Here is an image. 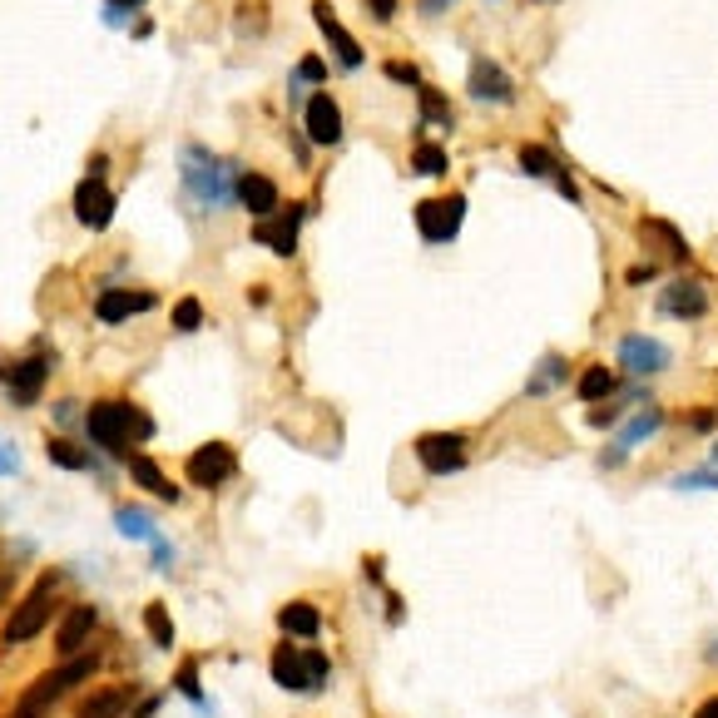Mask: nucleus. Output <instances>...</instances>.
Returning a JSON list of instances; mask_svg holds the SVG:
<instances>
[{"mask_svg":"<svg viewBox=\"0 0 718 718\" xmlns=\"http://www.w3.org/2000/svg\"><path fill=\"white\" fill-rule=\"evenodd\" d=\"M89 427V441L105 451H115V456H124L129 441H149L154 436V421L144 417L140 407H129V402H95L85 417Z\"/></svg>","mask_w":718,"mask_h":718,"instance_id":"1","label":"nucleus"},{"mask_svg":"<svg viewBox=\"0 0 718 718\" xmlns=\"http://www.w3.org/2000/svg\"><path fill=\"white\" fill-rule=\"evenodd\" d=\"M183 183H189V193L204 208H224L228 193H238L234 169H228L218 154H208L204 144H189V149H183Z\"/></svg>","mask_w":718,"mask_h":718,"instance_id":"2","label":"nucleus"},{"mask_svg":"<svg viewBox=\"0 0 718 718\" xmlns=\"http://www.w3.org/2000/svg\"><path fill=\"white\" fill-rule=\"evenodd\" d=\"M95 665L99 659L89 655V659H70L64 669H55V674H45V679H35V689L21 698V708H15V718H45L50 714V704L64 694L70 684H80V679H89L95 674Z\"/></svg>","mask_w":718,"mask_h":718,"instance_id":"3","label":"nucleus"},{"mask_svg":"<svg viewBox=\"0 0 718 718\" xmlns=\"http://www.w3.org/2000/svg\"><path fill=\"white\" fill-rule=\"evenodd\" d=\"M55 585H60V579L45 575L40 585L15 605L11 620H5V644H25V639H35V634L45 630V620H50V610H55Z\"/></svg>","mask_w":718,"mask_h":718,"instance_id":"4","label":"nucleus"},{"mask_svg":"<svg viewBox=\"0 0 718 718\" xmlns=\"http://www.w3.org/2000/svg\"><path fill=\"white\" fill-rule=\"evenodd\" d=\"M417 462L427 476H456L466 466V436L462 431H427L417 436Z\"/></svg>","mask_w":718,"mask_h":718,"instance_id":"5","label":"nucleus"},{"mask_svg":"<svg viewBox=\"0 0 718 718\" xmlns=\"http://www.w3.org/2000/svg\"><path fill=\"white\" fill-rule=\"evenodd\" d=\"M462 218H466V199L462 193H446V199H427L417 204V228L427 243H451L462 234Z\"/></svg>","mask_w":718,"mask_h":718,"instance_id":"6","label":"nucleus"},{"mask_svg":"<svg viewBox=\"0 0 718 718\" xmlns=\"http://www.w3.org/2000/svg\"><path fill=\"white\" fill-rule=\"evenodd\" d=\"M234 471H238V462H234V451H228L224 441H208V446H199L189 462H183V476H189V486H199V491L224 486Z\"/></svg>","mask_w":718,"mask_h":718,"instance_id":"7","label":"nucleus"},{"mask_svg":"<svg viewBox=\"0 0 718 718\" xmlns=\"http://www.w3.org/2000/svg\"><path fill=\"white\" fill-rule=\"evenodd\" d=\"M669 362H674V352H669L659 337L634 333V337H624V343H620V367L630 376H659Z\"/></svg>","mask_w":718,"mask_h":718,"instance_id":"8","label":"nucleus"},{"mask_svg":"<svg viewBox=\"0 0 718 718\" xmlns=\"http://www.w3.org/2000/svg\"><path fill=\"white\" fill-rule=\"evenodd\" d=\"M302 129H308L312 144H337L343 140V109H337L333 95H312L302 105Z\"/></svg>","mask_w":718,"mask_h":718,"instance_id":"9","label":"nucleus"},{"mask_svg":"<svg viewBox=\"0 0 718 718\" xmlns=\"http://www.w3.org/2000/svg\"><path fill=\"white\" fill-rule=\"evenodd\" d=\"M298 224H302V208H278V214L258 218L253 238H258L263 248H273L278 258H288L292 248H298Z\"/></svg>","mask_w":718,"mask_h":718,"instance_id":"10","label":"nucleus"},{"mask_svg":"<svg viewBox=\"0 0 718 718\" xmlns=\"http://www.w3.org/2000/svg\"><path fill=\"white\" fill-rule=\"evenodd\" d=\"M659 312H665V318H704L708 312L704 283H694V278L665 283V292H659Z\"/></svg>","mask_w":718,"mask_h":718,"instance_id":"11","label":"nucleus"},{"mask_svg":"<svg viewBox=\"0 0 718 718\" xmlns=\"http://www.w3.org/2000/svg\"><path fill=\"white\" fill-rule=\"evenodd\" d=\"M75 218L85 228H109V218H115V193L105 189V179H85L75 189Z\"/></svg>","mask_w":718,"mask_h":718,"instance_id":"12","label":"nucleus"},{"mask_svg":"<svg viewBox=\"0 0 718 718\" xmlns=\"http://www.w3.org/2000/svg\"><path fill=\"white\" fill-rule=\"evenodd\" d=\"M471 99H481V105H511L515 99L511 75H505L495 60H476L471 64Z\"/></svg>","mask_w":718,"mask_h":718,"instance_id":"13","label":"nucleus"},{"mask_svg":"<svg viewBox=\"0 0 718 718\" xmlns=\"http://www.w3.org/2000/svg\"><path fill=\"white\" fill-rule=\"evenodd\" d=\"M515 159H520V173H530V179H555V189L565 193V199H579L575 183H570V169H560L550 149H540V144H520Z\"/></svg>","mask_w":718,"mask_h":718,"instance_id":"14","label":"nucleus"},{"mask_svg":"<svg viewBox=\"0 0 718 718\" xmlns=\"http://www.w3.org/2000/svg\"><path fill=\"white\" fill-rule=\"evenodd\" d=\"M312 21H318V31L333 40L337 64H343V70H357V64H362V50H357V40L343 31V21L333 15V5H327V0H318V5H312Z\"/></svg>","mask_w":718,"mask_h":718,"instance_id":"15","label":"nucleus"},{"mask_svg":"<svg viewBox=\"0 0 718 718\" xmlns=\"http://www.w3.org/2000/svg\"><path fill=\"white\" fill-rule=\"evenodd\" d=\"M238 204L253 218L278 214V183H273L268 173H238Z\"/></svg>","mask_w":718,"mask_h":718,"instance_id":"16","label":"nucleus"},{"mask_svg":"<svg viewBox=\"0 0 718 718\" xmlns=\"http://www.w3.org/2000/svg\"><path fill=\"white\" fill-rule=\"evenodd\" d=\"M154 308V292H124V288H105L95 298V318L99 322H124L134 312H149Z\"/></svg>","mask_w":718,"mask_h":718,"instance_id":"17","label":"nucleus"},{"mask_svg":"<svg viewBox=\"0 0 718 718\" xmlns=\"http://www.w3.org/2000/svg\"><path fill=\"white\" fill-rule=\"evenodd\" d=\"M45 376H50V362H45V357H25V362L5 367V386H11V397H15V402H25V407H31V402L40 397Z\"/></svg>","mask_w":718,"mask_h":718,"instance_id":"18","label":"nucleus"},{"mask_svg":"<svg viewBox=\"0 0 718 718\" xmlns=\"http://www.w3.org/2000/svg\"><path fill=\"white\" fill-rule=\"evenodd\" d=\"M268 669H273V684H278V689L308 694V665H302V644H278Z\"/></svg>","mask_w":718,"mask_h":718,"instance_id":"19","label":"nucleus"},{"mask_svg":"<svg viewBox=\"0 0 718 718\" xmlns=\"http://www.w3.org/2000/svg\"><path fill=\"white\" fill-rule=\"evenodd\" d=\"M659 427H665V411H659V407H639V411H634V417H630V421H624V427H620V436H614V446H620L624 456H630V451H634V446H644V441L655 436Z\"/></svg>","mask_w":718,"mask_h":718,"instance_id":"20","label":"nucleus"},{"mask_svg":"<svg viewBox=\"0 0 718 718\" xmlns=\"http://www.w3.org/2000/svg\"><path fill=\"white\" fill-rule=\"evenodd\" d=\"M278 624H283V634H292V639H318L322 634V614H318V605H308V600L283 605Z\"/></svg>","mask_w":718,"mask_h":718,"instance_id":"21","label":"nucleus"},{"mask_svg":"<svg viewBox=\"0 0 718 718\" xmlns=\"http://www.w3.org/2000/svg\"><path fill=\"white\" fill-rule=\"evenodd\" d=\"M614 386H620V376H614L605 362H595V367H585V372H579L575 397H579V402H595V407H600V402L614 397Z\"/></svg>","mask_w":718,"mask_h":718,"instance_id":"22","label":"nucleus"},{"mask_svg":"<svg viewBox=\"0 0 718 718\" xmlns=\"http://www.w3.org/2000/svg\"><path fill=\"white\" fill-rule=\"evenodd\" d=\"M95 630V605H75V610L64 614L60 634H55V644H60V655H75L80 644H85V634Z\"/></svg>","mask_w":718,"mask_h":718,"instance_id":"23","label":"nucleus"},{"mask_svg":"<svg viewBox=\"0 0 718 718\" xmlns=\"http://www.w3.org/2000/svg\"><path fill=\"white\" fill-rule=\"evenodd\" d=\"M639 238H655L659 253H665L669 263H684V258H689L684 234H679L674 224H665V218H644V224H639Z\"/></svg>","mask_w":718,"mask_h":718,"instance_id":"24","label":"nucleus"},{"mask_svg":"<svg viewBox=\"0 0 718 718\" xmlns=\"http://www.w3.org/2000/svg\"><path fill=\"white\" fill-rule=\"evenodd\" d=\"M565 376H570V362L560 352H546L540 357V367L530 372V382H526V397H546V392H555V386H565Z\"/></svg>","mask_w":718,"mask_h":718,"instance_id":"25","label":"nucleus"},{"mask_svg":"<svg viewBox=\"0 0 718 718\" xmlns=\"http://www.w3.org/2000/svg\"><path fill=\"white\" fill-rule=\"evenodd\" d=\"M129 476H134V481H140L149 495H159V501H179V486H173L169 476L149 462V456H134V462H129Z\"/></svg>","mask_w":718,"mask_h":718,"instance_id":"26","label":"nucleus"},{"mask_svg":"<svg viewBox=\"0 0 718 718\" xmlns=\"http://www.w3.org/2000/svg\"><path fill=\"white\" fill-rule=\"evenodd\" d=\"M411 169H417L421 179H446L451 159H446V149H441V144H427V140H421L417 154H411Z\"/></svg>","mask_w":718,"mask_h":718,"instance_id":"27","label":"nucleus"},{"mask_svg":"<svg viewBox=\"0 0 718 718\" xmlns=\"http://www.w3.org/2000/svg\"><path fill=\"white\" fill-rule=\"evenodd\" d=\"M417 95H421V129H427V124H436V129H451V119H456V115H451V105H446V99H441V95H436V89H431V85H421Z\"/></svg>","mask_w":718,"mask_h":718,"instance_id":"28","label":"nucleus"},{"mask_svg":"<svg viewBox=\"0 0 718 718\" xmlns=\"http://www.w3.org/2000/svg\"><path fill=\"white\" fill-rule=\"evenodd\" d=\"M124 704H129V698L109 689V694H95L89 704H80V714H75V718H119V714H124Z\"/></svg>","mask_w":718,"mask_h":718,"instance_id":"29","label":"nucleus"},{"mask_svg":"<svg viewBox=\"0 0 718 718\" xmlns=\"http://www.w3.org/2000/svg\"><path fill=\"white\" fill-rule=\"evenodd\" d=\"M144 630H149V639L159 644V649H169L173 644V620H169L164 605H149V610H144Z\"/></svg>","mask_w":718,"mask_h":718,"instance_id":"30","label":"nucleus"},{"mask_svg":"<svg viewBox=\"0 0 718 718\" xmlns=\"http://www.w3.org/2000/svg\"><path fill=\"white\" fill-rule=\"evenodd\" d=\"M302 665H308V694H318V689H327V674H333V665H327V655H322V649H312V644H302Z\"/></svg>","mask_w":718,"mask_h":718,"instance_id":"31","label":"nucleus"},{"mask_svg":"<svg viewBox=\"0 0 718 718\" xmlns=\"http://www.w3.org/2000/svg\"><path fill=\"white\" fill-rule=\"evenodd\" d=\"M173 327H179V333H199V327H204V302L199 298L173 302Z\"/></svg>","mask_w":718,"mask_h":718,"instance_id":"32","label":"nucleus"},{"mask_svg":"<svg viewBox=\"0 0 718 718\" xmlns=\"http://www.w3.org/2000/svg\"><path fill=\"white\" fill-rule=\"evenodd\" d=\"M45 451H50V462H55V466H64V471H85V466H89L85 451H75L70 441H60V436H55Z\"/></svg>","mask_w":718,"mask_h":718,"instance_id":"33","label":"nucleus"},{"mask_svg":"<svg viewBox=\"0 0 718 718\" xmlns=\"http://www.w3.org/2000/svg\"><path fill=\"white\" fill-rule=\"evenodd\" d=\"M674 491H718V471H708V466H698V471H679Z\"/></svg>","mask_w":718,"mask_h":718,"instance_id":"34","label":"nucleus"},{"mask_svg":"<svg viewBox=\"0 0 718 718\" xmlns=\"http://www.w3.org/2000/svg\"><path fill=\"white\" fill-rule=\"evenodd\" d=\"M119 530H124V536H134V540H149L154 536L149 520H144L140 511H119Z\"/></svg>","mask_w":718,"mask_h":718,"instance_id":"35","label":"nucleus"},{"mask_svg":"<svg viewBox=\"0 0 718 718\" xmlns=\"http://www.w3.org/2000/svg\"><path fill=\"white\" fill-rule=\"evenodd\" d=\"M386 75L397 80V85H417V89H421V75H417V64H402V60H392V64H386Z\"/></svg>","mask_w":718,"mask_h":718,"instance_id":"36","label":"nucleus"},{"mask_svg":"<svg viewBox=\"0 0 718 718\" xmlns=\"http://www.w3.org/2000/svg\"><path fill=\"white\" fill-rule=\"evenodd\" d=\"M322 75H327V64H322L318 55H308V60L298 64V80H302V85H312V80H322Z\"/></svg>","mask_w":718,"mask_h":718,"instance_id":"37","label":"nucleus"},{"mask_svg":"<svg viewBox=\"0 0 718 718\" xmlns=\"http://www.w3.org/2000/svg\"><path fill=\"white\" fill-rule=\"evenodd\" d=\"M179 694H189V698H199V669H193V659L179 669Z\"/></svg>","mask_w":718,"mask_h":718,"instance_id":"38","label":"nucleus"},{"mask_svg":"<svg viewBox=\"0 0 718 718\" xmlns=\"http://www.w3.org/2000/svg\"><path fill=\"white\" fill-rule=\"evenodd\" d=\"M367 11H372V21H392V15H397V0H367Z\"/></svg>","mask_w":718,"mask_h":718,"instance_id":"39","label":"nucleus"},{"mask_svg":"<svg viewBox=\"0 0 718 718\" xmlns=\"http://www.w3.org/2000/svg\"><path fill=\"white\" fill-rule=\"evenodd\" d=\"M456 0H421V15H446Z\"/></svg>","mask_w":718,"mask_h":718,"instance_id":"40","label":"nucleus"},{"mask_svg":"<svg viewBox=\"0 0 718 718\" xmlns=\"http://www.w3.org/2000/svg\"><path fill=\"white\" fill-rule=\"evenodd\" d=\"M714 411H694V417H689V427H694V431H708V427H714Z\"/></svg>","mask_w":718,"mask_h":718,"instance_id":"41","label":"nucleus"},{"mask_svg":"<svg viewBox=\"0 0 718 718\" xmlns=\"http://www.w3.org/2000/svg\"><path fill=\"white\" fill-rule=\"evenodd\" d=\"M386 620L402 624V595H386Z\"/></svg>","mask_w":718,"mask_h":718,"instance_id":"42","label":"nucleus"},{"mask_svg":"<svg viewBox=\"0 0 718 718\" xmlns=\"http://www.w3.org/2000/svg\"><path fill=\"white\" fill-rule=\"evenodd\" d=\"M694 718H718V694H714V698H704V704L694 708Z\"/></svg>","mask_w":718,"mask_h":718,"instance_id":"43","label":"nucleus"},{"mask_svg":"<svg viewBox=\"0 0 718 718\" xmlns=\"http://www.w3.org/2000/svg\"><path fill=\"white\" fill-rule=\"evenodd\" d=\"M644 278H655V263H639V268H630V283H644Z\"/></svg>","mask_w":718,"mask_h":718,"instance_id":"44","label":"nucleus"},{"mask_svg":"<svg viewBox=\"0 0 718 718\" xmlns=\"http://www.w3.org/2000/svg\"><path fill=\"white\" fill-rule=\"evenodd\" d=\"M704 659H708V665H714V669H718V634H714V639H708V644H704Z\"/></svg>","mask_w":718,"mask_h":718,"instance_id":"45","label":"nucleus"},{"mask_svg":"<svg viewBox=\"0 0 718 718\" xmlns=\"http://www.w3.org/2000/svg\"><path fill=\"white\" fill-rule=\"evenodd\" d=\"M105 5H119V11H129V5H144V0H105Z\"/></svg>","mask_w":718,"mask_h":718,"instance_id":"46","label":"nucleus"},{"mask_svg":"<svg viewBox=\"0 0 718 718\" xmlns=\"http://www.w3.org/2000/svg\"><path fill=\"white\" fill-rule=\"evenodd\" d=\"M704 466H708V471H718V441H714V451H708V462H704Z\"/></svg>","mask_w":718,"mask_h":718,"instance_id":"47","label":"nucleus"}]
</instances>
